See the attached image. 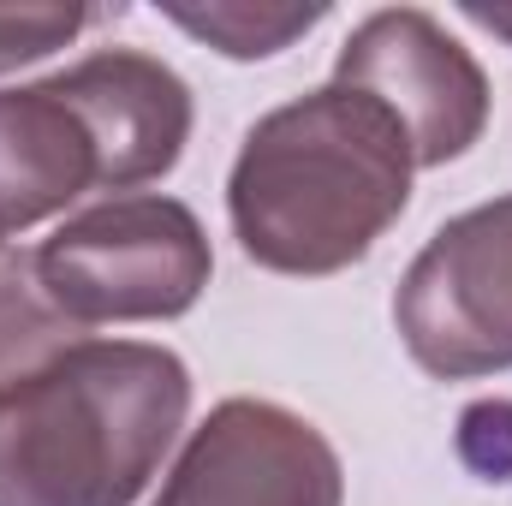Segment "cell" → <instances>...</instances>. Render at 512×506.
Wrapping results in <instances>:
<instances>
[{"label":"cell","mask_w":512,"mask_h":506,"mask_svg":"<svg viewBox=\"0 0 512 506\" xmlns=\"http://www.w3.org/2000/svg\"><path fill=\"white\" fill-rule=\"evenodd\" d=\"M0 251H6V239H0Z\"/></svg>","instance_id":"13"},{"label":"cell","mask_w":512,"mask_h":506,"mask_svg":"<svg viewBox=\"0 0 512 506\" xmlns=\"http://www.w3.org/2000/svg\"><path fill=\"white\" fill-rule=\"evenodd\" d=\"M393 328L435 381L512 370V197L477 203L429 233L393 292Z\"/></svg>","instance_id":"4"},{"label":"cell","mask_w":512,"mask_h":506,"mask_svg":"<svg viewBox=\"0 0 512 506\" xmlns=\"http://www.w3.org/2000/svg\"><path fill=\"white\" fill-rule=\"evenodd\" d=\"M90 18H96L90 6H0V72L48 60L54 48L78 42Z\"/></svg>","instance_id":"11"},{"label":"cell","mask_w":512,"mask_h":506,"mask_svg":"<svg viewBox=\"0 0 512 506\" xmlns=\"http://www.w3.org/2000/svg\"><path fill=\"white\" fill-rule=\"evenodd\" d=\"M191 417V370L149 340H84L0 393V506H131Z\"/></svg>","instance_id":"2"},{"label":"cell","mask_w":512,"mask_h":506,"mask_svg":"<svg viewBox=\"0 0 512 506\" xmlns=\"http://www.w3.org/2000/svg\"><path fill=\"white\" fill-rule=\"evenodd\" d=\"M411 173V143L382 102L322 84L245 131L227 173V221L256 268L328 280L364 262L405 215Z\"/></svg>","instance_id":"1"},{"label":"cell","mask_w":512,"mask_h":506,"mask_svg":"<svg viewBox=\"0 0 512 506\" xmlns=\"http://www.w3.org/2000/svg\"><path fill=\"white\" fill-rule=\"evenodd\" d=\"M90 328H78L42 286L36 251H0V393L48 370L72 346H84Z\"/></svg>","instance_id":"9"},{"label":"cell","mask_w":512,"mask_h":506,"mask_svg":"<svg viewBox=\"0 0 512 506\" xmlns=\"http://www.w3.org/2000/svg\"><path fill=\"white\" fill-rule=\"evenodd\" d=\"M149 506H346V471L310 417L239 393L185 435Z\"/></svg>","instance_id":"6"},{"label":"cell","mask_w":512,"mask_h":506,"mask_svg":"<svg viewBox=\"0 0 512 506\" xmlns=\"http://www.w3.org/2000/svg\"><path fill=\"white\" fill-rule=\"evenodd\" d=\"M167 24H179L185 36L209 42L227 60H268L280 48H292L298 36H310L328 6H251V0H209V6H161Z\"/></svg>","instance_id":"10"},{"label":"cell","mask_w":512,"mask_h":506,"mask_svg":"<svg viewBox=\"0 0 512 506\" xmlns=\"http://www.w3.org/2000/svg\"><path fill=\"white\" fill-rule=\"evenodd\" d=\"M459 459L483 483H512V399H477L459 411Z\"/></svg>","instance_id":"12"},{"label":"cell","mask_w":512,"mask_h":506,"mask_svg":"<svg viewBox=\"0 0 512 506\" xmlns=\"http://www.w3.org/2000/svg\"><path fill=\"white\" fill-rule=\"evenodd\" d=\"M54 84L102 155V191H137L179 167L197 108L191 84L167 60L143 48H96L78 66L54 72Z\"/></svg>","instance_id":"7"},{"label":"cell","mask_w":512,"mask_h":506,"mask_svg":"<svg viewBox=\"0 0 512 506\" xmlns=\"http://www.w3.org/2000/svg\"><path fill=\"white\" fill-rule=\"evenodd\" d=\"M36 274L78 328L173 322L209 292L215 251L191 203L126 191L66 215L36 245Z\"/></svg>","instance_id":"3"},{"label":"cell","mask_w":512,"mask_h":506,"mask_svg":"<svg viewBox=\"0 0 512 506\" xmlns=\"http://www.w3.org/2000/svg\"><path fill=\"white\" fill-rule=\"evenodd\" d=\"M84 191H102V155L60 84L0 90V239L30 233Z\"/></svg>","instance_id":"8"},{"label":"cell","mask_w":512,"mask_h":506,"mask_svg":"<svg viewBox=\"0 0 512 506\" xmlns=\"http://www.w3.org/2000/svg\"><path fill=\"white\" fill-rule=\"evenodd\" d=\"M334 84L382 102L399 120L417 167L471 155L489 126V72L477 54L423 6H382L340 42Z\"/></svg>","instance_id":"5"}]
</instances>
